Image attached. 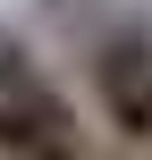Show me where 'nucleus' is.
I'll list each match as a JSON object with an SVG mask.
<instances>
[{"label":"nucleus","instance_id":"1","mask_svg":"<svg viewBox=\"0 0 152 160\" xmlns=\"http://www.w3.org/2000/svg\"><path fill=\"white\" fill-rule=\"evenodd\" d=\"M85 76H93V101H102V118H110V135L118 143H152V34L127 17V25H110L93 51H85Z\"/></svg>","mask_w":152,"mask_h":160},{"label":"nucleus","instance_id":"2","mask_svg":"<svg viewBox=\"0 0 152 160\" xmlns=\"http://www.w3.org/2000/svg\"><path fill=\"white\" fill-rule=\"evenodd\" d=\"M51 143H76V110H68V93L42 76L34 93L0 101V160H34V152H51Z\"/></svg>","mask_w":152,"mask_h":160},{"label":"nucleus","instance_id":"3","mask_svg":"<svg viewBox=\"0 0 152 160\" xmlns=\"http://www.w3.org/2000/svg\"><path fill=\"white\" fill-rule=\"evenodd\" d=\"M34 160H85V152H76V143H51V152H34Z\"/></svg>","mask_w":152,"mask_h":160}]
</instances>
